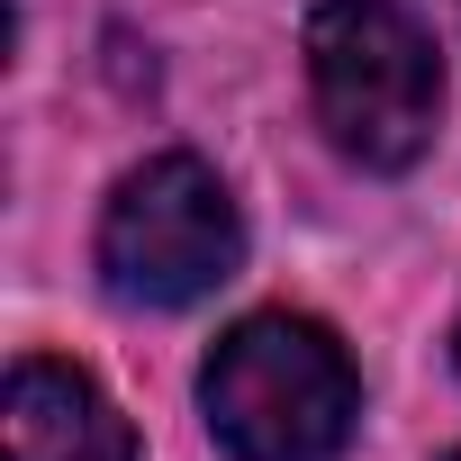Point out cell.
<instances>
[{"label":"cell","mask_w":461,"mask_h":461,"mask_svg":"<svg viewBox=\"0 0 461 461\" xmlns=\"http://www.w3.org/2000/svg\"><path fill=\"white\" fill-rule=\"evenodd\" d=\"M100 281L118 308H190L245 263V217L199 154L136 163L100 208Z\"/></svg>","instance_id":"3957f363"},{"label":"cell","mask_w":461,"mask_h":461,"mask_svg":"<svg viewBox=\"0 0 461 461\" xmlns=\"http://www.w3.org/2000/svg\"><path fill=\"white\" fill-rule=\"evenodd\" d=\"M199 416L226 461H344L362 425V380L317 317L263 308L236 317L199 362Z\"/></svg>","instance_id":"6da1fadb"},{"label":"cell","mask_w":461,"mask_h":461,"mask_svg":"<svg viewBox=\"0 0 461 461\" xmlns=\"http://www.w3.org/2000/svg\"><path fill=\"white\" fill-rule=\"evenodd\" d=\"M308 100L344 163L407 172L443 118V55L398 0H326L308 19Z\"/></svg>","instance_id":"7a4b0ae2"},{"label":"cell","mask_w":461,"mask_h":461,"mask_svg":"<svg viewBox=\"0 0 461 461\" xmlns=\"http://www.w3.org/2000/svg\"><path fill=\"white\" fill-rule=\"evenodd\" d=\"M443 461H461V452H443Z\"/></svg>","instance_id":"5b68a950"},{"label":"cell","mask_w":461,"mask_h":461,"mask_svg":"<svg viewBox=\"0 0 461 461\" xmlns=\"http://www.w3.org/2000/svg\"><path fill=\"white\" fill-rule=\"evenodd\" d=\"M0 452L10 461H145L136 425L118 416V398L55 353L10 362V398H0Z\"/></svg>","instance_id":"277c9868"}]
</instances>
